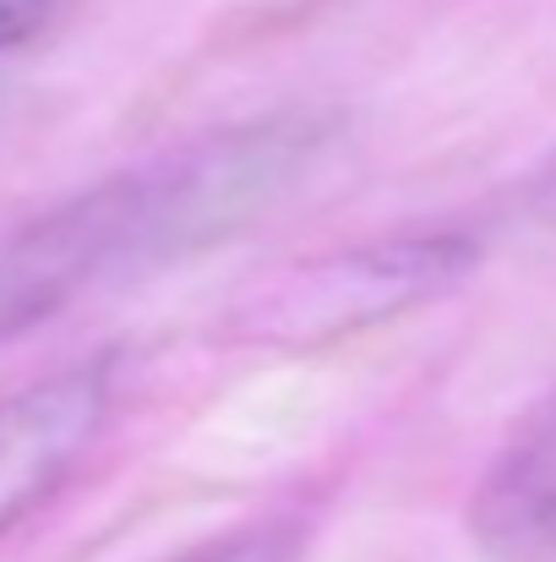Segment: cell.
<instances>
[{"mask_svg":"<svg viewBox=\"0 0 556 562\" xmlns=\"http://www.w3.org/2000/svg\"><path fill=\"white\" fill-rule=\"evenodd\" d=\"M60 0H0V49H16L22 38H33Z\"/></svg>","mask_w":556,"mask_h":562,"instance_id":"obj_7","label":"cell"},{"mask_svg":"<svg viewBox=\"0 0 556 562\" xmlns=\"http://www.w3.org/2000/svg\"><path fill=\"white\" fill-rule=\"evenodd\" d=\"M480 246L469 235H393L317 262H295L262 279L235 306V339L268 350H322L376 323H393L425 301H442L469 279Z\"/></svg>","mask_w":556,"mask_h":562,"instance_id":"obj_1","label":"cell"},{"mask_svg":"<svg viewBox=\"0 0 556 562\" xmlns=\"http://www.w3.org/2000/svg\"><path fill=\"white\" fill-rule=\"evenodd\" d=\"M154 262L148 170L66 196L60 207L0 235V345L66 312L115 268Z\"/></svg>","mask_w":556,"mask_h":562,"instance_id":"obj_3","label":"cell"},{"mask_svg":"<svg viewBox=\"0 0 556 562\" xmlns=\"http://www.w3.org/2000/svg\"><path fill=\"white\" fill-rule=\"evenodd\" d=\"M300 558V530L295 525H262V530H240L224 536L213 547H196L175 562H295Z\"/></svg>","mask_w":556,"mask_h":562,"instance_id":"obj_6","label":"cell"},{"mask_svg":"<svg viewBox=\"0 0 556 562\" xmlns=\"http://www.w3.org/2000/svg\"><path fill=\"white\" fill-rule=\"evenodd\" d=\"M469 525L497 558H556V398L502 448L475 492Z\"/></svg>","mask_w":556,"mask_h":562,"instance_id":"obj_5","label":"cell"},{"mask_svg":"<svg viewBox=\"0 0 556 562\" xmlns=\"http://www.w3.org/2000/svg\"><path fill=\"white\" fill-rule=\"evenodd\" d=\"M110 398L104 361L38 376L0 398V541L60 492L104 431Z\"/></svg>","mask_w":556,"mask_h":562,"instance_id":"obj_4","label":"cell"},{"mask_svg":"<svg viewBox=\"0 0 556 562\" xmlns=\"http://www.w3.org/2000/svg\"><path fill=\"white\" fill-rule=\"evenodd\" d=\"M333 126L311 110L268 115L240 132L202 137L175 159L148 170L154 187V262L185 257L196 246H213L235 229H246L257 213H268L295 187L317 154L328 148Z\"/></svg>","mask_w":556,"mask_h":562,"instance_id":"obj_2","label":"cell"}]
</instances>
